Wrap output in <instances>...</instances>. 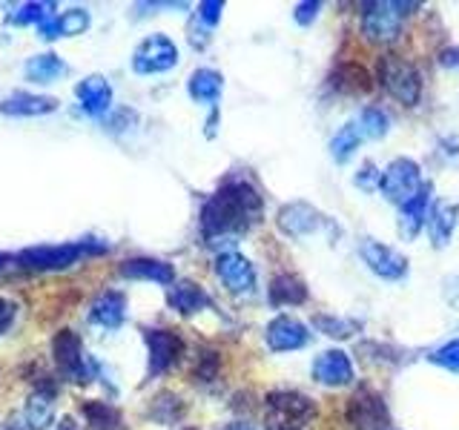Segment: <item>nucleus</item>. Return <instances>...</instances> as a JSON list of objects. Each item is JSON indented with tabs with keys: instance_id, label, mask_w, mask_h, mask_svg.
<instances>
[{
	"instance_id": "1",
	"label": "nucleus",
	"mask_w": 459,
	"mask_h": 430,
	"mask_svg": "<svg viewBox=\"0 0 459 430\" xmlns=\"http://www.w3.org/2000/svg\"><path fill=\"white\" fill-rule=\"evenodd\" d=\"M262 215H264V198L258 193V186L244 176H230L201 204L198 212L201 238L207 244L238 238L262 221Z\"/></svg>"
},
{
	"instance_id": "2",
	"label": "nucleus",
	"mask_w": 459,
	"mask_h": 430,
	"mask_svg": "<svg viewBox=\"0 0 459 430\" xmlns=\"http://www.w3.org/2000/svg\"><path fill=\"white\" fill-rule=\"evenodd\" d=\"M359 29L368 43H377V47H387V43H396L405 32V23L411 14L420 9V4L413 0H365L359 6Z\"/></svg>"
},
{
	"instance_id": "3",
	"label": "nucleus",
	"mask_w": 459,
	"mask_h": 430,
	"mask_svg": "<svg viewBox=\"0 0 459 430\" xmlns=\"http://www.w3.org/2000/svg\"><path fill=\"white\" fill-rule=\"evenodd\" d=\"M109 247L100 238H81V241H64V244H38V247H26L18 255V264L29 270H66L75 267L81 258L104 255Z\"/></svg>"
},
{
	"instance_id": "4",
	"label": "nucleus",
	"mask_w": 459,
	"mask_h": 430,
	"mask_svg": "<svg viewBox=\"0 0 459 430\" xmlns=\"http://www.w3.org/2000/svg\"><path fill=\"white\" fill-rule=\"evenodd\" d=\"M377 78L382 83V90L399 100L402 107H420L422 100V72L413 61L399 55H382L377 64Z\"/></svg>"
},
{
	"instance_id": "5",
	"label": "nucleus",
	"mask_w": 459,
	"mask_h": 430,
	"mask_svg": "<svg viewBox=\"0 0 459 430\" xmlns=\"http://www.w3.org/2000/svg\"><path fill=\"white\" fill-rule=\"evenodd\" d=\"M52 362L64 379L78 382V384H90L98 376V365L92 362L83 350V341L78 333L72 330H57L52 339Z\"/></svg>"
},
{
	"instance_id": "6",
	"label": "nucleus",
	"mask_w": 459,
	"mask_h": 430,
	"mask_svg": "<svg viewBox=\"0 0 459 430\" xmlns=\"http://www.w3.org/2000/svg\"><path fill=\"white\" fill-rule=\"evenodd\" d=\"M428 181L422 176V167L420 161H413V158H394L391 164L382 169V181H379V193L391 201V204L402 207L408 204V201L422 190Z\"/></svg>"
},
{
	"instance_id": "7",
	"label": "nucleus",
	"mask_w": 459,
	"mask_h": 430,
	"mask_svg": "<svg viewBox=\"0 0 459 430\" xmlns=\"http://www.w3.org/2000/svg\"><path fill=\"white\" fill-rule=\"evenodd\" d=\"M344 422L351 430H391V408L373 387H359L348 399Z\"/></svg>"
},
{
	"instance_id": "8",
	"label": "nucleus",
	"mask_w": 459,
	"mask_h": 430,
	"mask_svg": "<svg viewBox=\"0 0 459 430\" xmlns=\"http://www.w3.org/2000/svg\"><path fill=\"white\" fill-rule=\"evenodd\" d=\"M143 344H147V379H158L169 373L181 362V356L186 350L184 339L176 330L167 327H147L143 330Z\"/></svg>"
},
{
	"instance_id": "9",
	"label": "nucleus",
	"mask_w": 459,
	"mask_h": 430,
	"mask_svg": "<svg viewBox=\"0 0 459 430\" xmlns=\"http://www.w3.org/2000/svg\"><path fill=\"white\" fill-rule=\"evenodd\" d=\"M178 47L176 40L164 32H152L143 38L133 52V72L135 75H164L178 66Z\"/></svg>"
},
{
	"instance_id": "10",
	"label": "nucleus",
	"mask_w": 459,
	"mask_h": 430,
	"mask_svg": "<svg viewBox=\"0 0 459 430\" xmlns=\"http://www.w3.org/2000/svg\"><path fill=\"white\" fill-rule=\"evenodd\" d=\"M359 258L365 262V267L385 281H402L408 276V255L385 244L379 238H362L359 241Z\"/></svg>"
},
{
	"instance_id": "11",
	"label": "nucleus",
	"mask_w": 459,
	"mask_h": 430,
	"mask_svg": "<svg viewBox=\"0 0 459 430\" xmlns=\"http://www.w3.org/2000/svg\"><path fill=\"white\" fill-rule=\"evenodd\" d=\"M276 227L287 238L299 241V238L316 236L319 229L330 227V219L322 210H316L310 201H287V204H281L276 212Z\"/></svg>"
},
{
	"instance_id": "12",
	"label": "nucleus",
	"mask_w": 459,
	"mask_h": 430,
	"mask_svg": "<svg viewBox=\"0 0 459 430\" xmlns=\"http://www.w3.org/2000/svg\"><path fill=\"white\" fill-rule=\"evenodd\" d=\"M212 270H215V276H219V281L233 296H250V293H255L258 272H255V264L244 253H238V250H221L219 255H215Z\"/></svg>"
},
{
	"instance_id": "13",
	"label": "nucleus",
	"mask_w": 459,
	"mask_h": 430,
	"mask_svg": "<svg viewBox=\"0 0 459 430\" xmlns=\"http://www.w3.org/2000/svg\"><path fill=\"white\" fill-rule=\"evenodd\" d=\"M264 341L273 353H296V350H305L313 341V330L310 324L296 319V315L279 313V315H273L270 324L264 327Z\"/></svg>"
},
{
	"instance_id": "14",
	"label": "nucleus",
	"mask_w": 459,
	"mask_h": 430,
	"mask_svg": "<svg viewBox=\"0 0 459 430\" xmlns=\"http://www.w3.org/2000/svg\"><path fill=\"white\" fill-rule=\"evenodd\" d=\"M310 376H313L316 384H322V387H348V384L356 382L353 358L344 350H339V348L322 350L319 356L313 358Z\"/></svg>"
},
{
	"instance_id": "15",
	"label": "nucleus",
	"mask_w": 459,
	"mask_h": 430,
	"mask_svg": "<svg viewBox=\"0 0 459 430\" xmlns=\"http://www.w3.org/2000/svg\"><path fill=\"white\" fill-rule=\"evenodd\" d=\"M270 413L276 419L284 422H293V425H307L316 419V401L307 393H299V391H270L264 396Z\"/></svg>"
},
{
	"instance_id": "16",
	"label": "nucleus",
	"mask_w": 459,
	"mask_h": 430,
	"mask_svg": "<svg viewBox=\"0 0 459 430\" xmlns=\"http://www.w3.org/2000/svg\"><path fill=\"white\" fill-rule=\"evenodd\" d=\"M430 207H434V184L430 181L408 201V204L399 207V233L408 241H413L428 227Z\"/></svg>"
},
{
	"instance_id": "17",
	"label": "nucleus",
	"mask_w": 459,
	"mask_h": 430,
	"mask_svg": "<svg viewBox=\"0 0 459 430\" xmlns=\"http://www.w3.org/2000/svg\"><path fill=\"white\" fill-rule=\"evenodd\" d=\"M267 301L270 307H301L310 301V290H307V281L296 276V272H276L267 287Z\"/></svg>"
},
{
	"instance_id": "18",
	"label": "nucleus",
	"mask_w": 459,
	"mask_h": 430,
	"mask_svg": "<svg viewBox=\"0 0 459 430\" xmlns=\"http://www.w3.org/2000/svg\"><path fill=\"white\" fill-rule=\"evenodd\" d=\"M118 272L124 279H133V281H152L161 287L176 284V267L169 262H161V258H150V255L126 258V262H121Z\"/></svg>"
},
{
	"instance_id": "19",
	"label": "nucleus",
	"mask_w": 459,
	"mask_h": 430,
	"mask_svg": "<svg viewBox=\"0 0 459 430\" xmlns=\"http://www.w3.org/2000/svg\"><path fill=\"white\" fill-rule=\"evenodd\" d=\"M75 98L90 118H104L112 109V86L104 75H90L75 86Z\"/></svg>"
},
{
	"instance_id": "20",
	"label": "nucleus",
	"mask_w": 459,
	"mask_h": 430,
	"mask_svg": "<svg viewBox=\"0 0 459 430\" xmlns=\"http://www.w3.org/2000/svg\"><path fill=\"white\" fill-rule=\"evenodd\" d=\"M186 95H190L195 104L215 109L224 95V75L212 66H198L195 72H190V78H186Z\"/></svg>"
},
{
	"instance_id": "21",
	"label": "nucleus",
	"mask_w": 459,
	"mask_h": 430,
	"mask_svg": "<svg viewBox=\"0 0 459 430\" xmlns=\"http://www.w3.org/2000/svg\"><path fill=\"white\" fill-rule=\"evenodd\" d=\"M167 305L181 315H195L207 307H215V301L198 281L184 279V281H176L167 290Z\"/></svg>"
},
{
	"instance_id": "22",
	"label": "nucleus",
	"mask_w": 459,
	"mask_h": 430,
	"mask_svg": "<svg viewBox=\"0 0 459 430\" xmlns=\"http://www.w3.org/2000/svg\"><path fill=\"white\" fill-rule=\"evenodd\" d=\"M90 324L104 327V330H118L126 322V296L121 290H104L98 293L90 305Z\"/></svg>"
},
{
	"instance_id": "23",
	"label": "nucleus",
	"mask_w": 459,
	"mask_h": 430,
	"mask_svg": "<svg viewBox=\"0 0 459 430\" xmlns=\"http://www.w3.org/2000/svg\"><path fill=\"white\" fill-rule=\"evenodd\" d=\"M459 227V204L456 201H434V207H430V215H428V236H430V244H434L437 250L448 247L454 233Z\"/></svg>"
},
{
	"instance_id": "24",
	"label": "nucleus",
	"mask_w": 459,
	"mask_h": 430,
	"mask_svg": "<svg viewBox=\"0 0 459 430\" xmlns=\"http://www.w3.org/2000/svg\"><path fill=\"white\" fill-rule=\"evenodd\" d=\"M57 109V100L47 95L32 92H12L9 98L0 100V112L9 118H38V115H49Z\"/></svg>"
},
{
	"instance_id": "25",
	"label": "nucleus",
	"mask_w": 459,
	"mask_h": 430,
	"mask_svg": "<svg viewBox=\"0 0 459 430\" xmlns=\"http://www.w3.org/2000/svg\"><path fill=\"white\" fill-rule=\"evenodd\" d=\"M330 90H336L342 95H362V92H370L373 90V78L365 66L359 64H342L330 72Z\"/></svg>"
},
{
	"instance_id": "26",
	"label": "nucleus",
	"mask_w": 459,
	"mask_h": 430,
	"mask_svg": "<svg viewBox=\"0 0 459 430\" xmlns=\"http://www.w3.org/2000/svg\"><path fill=\"white\" fill-rule=\"evenodd\" d=\"M362 141H365V135H362V129H359V124L348 121V124H342L336 129L333 138H330L327 152H330V158H333L336 164H348L351 158L356 155V150L362 147Z\"/></svg>"
},
{
	"instance_id": "27",
	"label": "nucleus",
	"mask_w": 459,
	"mask_h": 430,
	"mask_svg": "<svg viewBox=\"0 0 459 430\" xmlns=\"http://www.w3.org/2000/svg\"><path fill=\"white\" fill-rule=\"evenodd\" d=\"M83 416L86 422H90L92 430H126L124 425V413L109 405V401H100V399H92V401H83Z\"/></svg>"
},
{
	"instance_id": "28",
	"label": "nucleus",
	"mask_w": 459,
	"mask_h": 430,
	"mask_svg": "<svg viewBox=\"0 0 459 430\" xmlns=\"http://www.w3.org/2000/svg\"><path fill=\"white\" fill-rule=\"evenodd\" d=\"M26 78L32 83H52L61 75H66V64L57 57L55 52H47V55H32L23 66Z\"/></svg>"
},
{
	"instance_id": "29",
	"label": "nucleus",
	"mask_w": 459,
	"mask_h": 430,
	"mask_svg": "<svg viewBox=\"0 0 459 430\" xmlns=\"http://www.w3.org/2000/svg\"><path fill=\"white\" fill-rule=\"evenodd\" d=\"M150 419L155 425H176L184 419V401L178 393H172V391H161L155 399H152V405H150Z\"/></svg>"
},
{
	"instance_id": "30",
	"label": "nucleus",
	"mask_w": 459,
	"mask_h": 430,
	"mask_svg": "<svg viewBox=\"0 0 459 430\" xmlns=\"http://www.w3.org/2000/svg\"><path fill=\"white\" fill-rule=\"evenodd\" d=\"M313 327L330 339L348 341L359 333V330H362V322L348 319V315H313Z\"/></svg>"
},
{
	"instance_id": "31",
	"label": "nucleus",
	"mask_w": 459,
	"mask_h": 430,
	"mask_svg": "<svg viewBox=\"0 0 459 430\" xmlns=\"http://www.w3.org/2000/svg\"><path fill=\"white\" fill-rule=\"evenodd\" d=\"M23 419L29 430H47L55 422V405H52V396L47 393H35L32 399L26 401V410H23Z\"/></svg>"
},
{
	"instance_id": "32",
	"label": "nucleus",
	"mask_w": 459,
	"mask_h": 430,
	"mask_svg": "<svg viewBox=\"0 0 459 430\" xmlns=\"http://www.w3.org/2000/svg\"><path fill=\"white\" fill-rule=\"evenodd\" d=\"M356 124H359V129H362L365 141H382L394 126L391 115H387L382 107H365L362 112H359Z\"/></svg>"
},
{
	"instance_id": "33",
	"label": "nucleus",
	"mask_w": 459,
	"mask_h": 430,
	"mask_svg": "<svg viewBox=\"0 0 459 430\" xmlns=\"http://www.w3.org/2000/svg\"><path fill=\"white\" fill-rule=\"evenodd\" d=\"M55 4L49 0V4H43V0H29V4H21L14 6V12L9 14V21L14 26H29V23H40L43 18H49V14H55Z\"/></svg>"
},
{
	"instance_id": "34",
	"label": "nucleus",
	"mask_w": 459,
	"mask_h": 430,
	"mask_svg": "<svg viewBox=\"0 0 459 430\" xmlns=\"http://www.w3.org/2000/svg\"><path fill=\"white\" fill-rule=\"evenodd\" d=\"M57 23H61V38H75V35H83L86 29L92 26V18L86 9L75 6L64 14H57Z\"/></svg>"
},
{
	"instance_id": "35",
	"label": "nucleus",
	"mask_w": 459,
	"mask_h": 430,
	"mask_svg": "<svg viewBox=\"0 0 459 430\" xmlns=\"http://www.w3.org/2000/svg\"><path fill=\"white\" fill-rule=\"evenodd\" d=\"M428 362L442 367V370H448V373H456V376H459V339H451V341H445L442 348L430 350Z\"/></svg>"
},
{
	"instance_id": "36",
	"label": "nucleus",
	"mask_w": 459,
	"mask_h": 430,
	"mask_svg": "<svg viewBox=\"0 0 459 430\" xmlns=\"http://www.w3.org/2000/svg\"><path fill=\"white\" fill-rule=\"evenodd\" d=\"M195 9H198V12H195L198 26H204L207 32H212V29L221 23L227 4H224V0H201V4H198Z\"/></svg>"
},
{
	"instance_id": "37",
	"label": "nucleus",
	"mask_w": 459,
	"mask_h": 430,
	"mask_svg": "<svg viewBox=\"0 0 459 430\" xmlns=\"http://www.w3.org/2000/svg\"><path fill=\"white\" fill-rule=\"evenodd\" d=\"M219 367H221V356L215 350H204L198 356V365H195V379L198 382H212L219 376Z\"/></svg>"
},
{
	"instance_id": "38",
	"label": "nucleus",
	"mask_w": 459,
	"mask_h": 430,
	"mask_svg": "<svg viewBox=\"0 0 459 430\" xmlns=\"http://www.w3.org/2000/svg\"><path fill=\"white\" fill-rule=\"evenodd\" d=\"M379 181H382V172H379V167L373 164V161H365L362 167H359L356 176H353V184H356L362 193H373V190H379Z\"/></svg>"
},
{
	"instance_id": "39",
	"label": "nucleus",
	"mask_w": 459,
	"mask_h": 430,
	"mask_svg": "<svg viewBox=\"0 0 459 430\" xmlns=\"http://www.w3.org/2000/svg\"><path fill=\"white\" fill-rule=\"evenodd\" d=\"M322 9H325L322 0H305V4H299V6H296L293 21H296L299 26H313L316 21H319Z\"/></svg>"
},
{
	"instance_id": "40",
	"label": "nucleus",
	"mask_w": 459,
	"mask_h": 430,
	"mask_svg": "<svg viewBox=\"0 0 459 430\" xmlns=\"http://www.w3.org/2000/svg\"><path fill=\"white\" fill-rule=\"evenodd\" d=\"M442 296L459 313V272H454V276H448L442 281Z\"/></svg>"
},
{
	"instance_id": "41",
	"label": "nucleus",
	"mask_w": 459,
	"mask_h": 430,
	"mask_svg": "<svg viewBox=\"0 0 459 430\" xmlns=\"http://www.w3.org/2000/svg\"><path fill=\"white\" fill-rule=\"evenodd\" d=\"M38 32L43 40H55V38H61V23H57V14H49V18H43L38 23Z\"/></svg>"
},
{
	"instance_id": "42",
	"label": "nucleus",
	"mask_w": 459,
	"mask_h": 430,
	"mask_svg": "<svg viewBox=\"0 0 459 430\" xmlns=\"http://www.w3.org/2000/svg\"><path fill=\"white\" fill-rule=\"evenodd\" d=\"M14 315H18V307H14L9 298H0V336H4L6 330L12 327Z\"/></svg>"
},
{
	"instance_id": "43",
	"label": "nucleus",
	"mask_w": 459,
	"mask_h": 430,
	"mask_svg": "<svg viewBox=\"0 0 459 430\" xmlns=\"http://www.w3.org/2000/svg\"><path fill=\"white\" fill-rule=\"evenodd\" d=\"M437 64L442 69H459V47H445V49H439Z\"/></svg>"
},
{
	"instance_id": "44",
	"label": "nucleus",
	"mask_w": 459,
	"mask_h": 430,
	"mask_svg": "<svg viewBox=\"0 0 459 430\" xmlns=\"http://www.w3.org/2000/svg\"><path fill=\"white\" fill-rule=\"evenodd\" d=\"M204 135H207V138H215V135H219V107H215V109L210 112V121H207Z\"/></svg>"
},
{
	"instance_id": "45",
	"label": "nucleus",
	"mask_w": 459,
	"mask_h": 430,
	"mask_svg": "<svg viewBox=\"0 0 459 430\" xmlns=\"http://www.w3.org/2000/svg\"><path fill=\"white\" fill-rule=\"evenodd\" d=\"M267 430H301V427L293 425V422H284V419H276V416H270Z\"/></svg>"
},
{
	"instance_id": "46",
	"label": "nucleus",
	"mask_w": 459,
	"mask_h": 430,
	"mask_svg": "<svg viewBox=\"0 0 459 430\" xmlns=\"http://www.w3.org/2000/svg\"><path fill=\"white\" fill-rule=\"evenodd\" d=\"M55 430H81V425L72 419V416H64V419L55 425Z\"/></svg>"
},
{
	"instance_id": "47",
	"label": "nucleus",
	"mask_w": 459,
	"mask_h": 430,
	"mask_svg": "<svg viewBox=\"0 0 459 430\" xmlns=\"http://www.w3.org/2000/svg\"><path fill=\"white\" fill-rule=\"evenodd\" d=\"M221 430H258V427L250 425V422H230V425H224Z\"/></svg>"
},
{
	"instance_id": "48",
	"label": "nucleus",
	"mask_w": 459,
	"mask_h": 430,
	"mask_svg": "<svg viewBox=\"0 0 459 430\" xmlns=\"http://www.w3.org/2000/svg\"><path fill=\"white\" fill-rule=\"evenodd\" d=\"M184 430H198V427H184Z\"/></svg>"
}]
</instances>
